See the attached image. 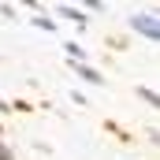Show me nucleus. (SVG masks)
<instances>
[{
	"mask_svg": "<svg viewBox=\"0 0 160 160\" xmlns=\"http://www.w3.org/2000/svg\"><path fill=\"white\" fill-rule=\"evenodd\" d=\"M130 26H134V30H142V34H149V38L157 41V26H153V19H130Z\"/></svg>",
	"mask_w": 160,
	"mask_h": 160,
	"instance_id": "nucleus-1",
	"label": "nucleus"
},
{
	"mask_svg": "<svg viewBox=\"0 0 160 160\" xmlns=\"http://www.w3.org/2000/svg\"><path fill=\"white\" fill-rule=\"evenodd\" d=\"M34 26H38V30H48V34L56 30V22H48V19H34Z\"/></svg>",
	"mask_w": 160,
	"mask_h": 160,
	"instance_id": "nucleus-3",
	"label": "nucleus"
},
{
	"mask_svg": "<svg viewBox=\"0 0 160 160\" xmlns=\"http://www.w3.org/2000/svg\"><path fill=\"white\" fill-rule=\"evenodd\" d=\"M75 67H78V75H82L86 82H101V75H97L93 67H82V63H75Z\"/></svg>",
	"mask_w": 160,
	"mask_h": 160,
	"instance_id": "nucleus-2",
	"label": "nucleus"
}]
</instances>
